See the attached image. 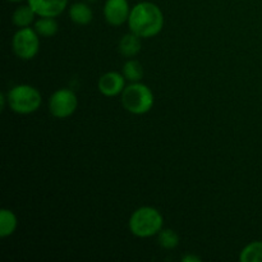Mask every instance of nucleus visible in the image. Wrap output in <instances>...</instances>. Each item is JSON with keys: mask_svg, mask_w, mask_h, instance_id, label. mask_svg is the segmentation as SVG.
Listing matches in <instances>:
<instances>
[{"mask_svg": "<svg viewBox=\"0 0 262 262\" xmlns=\"http://www.w3.org/2000/svg\"><path fill=\"white\" fill-rule=\"evenodd\" d=\"M128 26L130 32L141 38L159 35L164 27V14L160 8L151 2H141L130 9Z\"/></svg>", "mask_w": 262, "mask_h": 262, "instance_id": "1", "label": "nucleus"}, {"mask_svg": "<svg viewBox=\"0 0 262 262\" xmlns=\"http://www.w3.org/2000/svg\"><path fill=\"white\" fill-rule=\"evenodd\" d=\"M163 215L151 206H142L130 215L128 227L130 233L138 238H150L163 229Z\"/></svg>", "mask_w": 262, "mask_h": 262, "instance_id": "2", "label": "nucleus"}, {"mask_svg": "<svg viewBox=\"0 0 262 262\" xmlns=\"http://www.w3.org/2000/svg\"><path fill=\"white\" fill-rule=\"evenodd\" d=\"M7 101L10 109L17 114L27 115L37 112L42 102L40 91L30 84H18L7 94Z\"/></svg>", "mask_w": 262, "mask_h": 262, "instance_id": "3", "label": "nucleus"}, {"mask_svg": "<svg viewBox=\"0 0 262 262\" xmlns=\"http://www.w3.org/2000/svg\"><path fill=\"white\" fill-rule=\"evenodd\" d=\"M122 105L136 115L146 114L154 106V94L146 84L132 82L122 92Z\"/></svg>", "mask_w": 262, "mask_h": 262, "instance_id": "4", "label": "nucleus"}, {"mask_svg": "<svg viewBox=\"0 0 262 262\" xmlns=\"http://www.w3.org/2000/svg\"><path fill=\"white\" fill-rule=\"evenodd\" d=\"M13 51L22 60H31L40 50V38L35 28H19L13 36Z\"/></svg>", "mask_w": 262, "mask_h": 262, "instance_id": "5", "label": "nucleus"}, {"mask_svg": "<svg viewBox=\"0 0 262 262\" xmlns=\"http://www.w3.org/2000/svg\"><path fill=\"white\" fill-rule=\"evenodd\" d=\"M78 100L76 94L69 89H60L54 92L49 99V112L58 119H66L74 114Z\"/></svg>", "mask_w": 262, "mask_h": 262, "instance_id": "6", "label": "nucleus"}, {"mask_svg": "<svg viewBox=\"0 0 262 262\" xmlns=\"http://www.w3.org/2000/svg\"><path fill=\"white\" fill-rule=\"evenodd\" d=\"M130 9L128 0H106L104 5L105 19L114 27L124 25L128 22Z\"/></svg>", "mask_w": 262, "mask_h": 262, "instance_id": "7", "label": "nucleus"}, {"mask_svg": "<svg viewBox=\"0 0 262 262\" xmlns=\"http://www.w3.org/2000/svg\"><path fill=\"white\" fill-rule=\"evenodd\" d=\"M97 89H99L100 94L106 97L122 95L125 89V77L118 72H107L100 77Z\"/></svg>", "mask_w": 262, "mask_h": 262, "instance_id": "8", "label": "nucleus"}, {"mask_svg": "<svg viewBox=\"0 0 262 262\" xmlns=\"http://www.w3.org/2000/svg\"><path fill=\"white\" fill-rule=\"evenodd\" d=\"M38 17L55 18L66 10L68 0H27Z\"/></svg>", "mask_w": 262, "mask_h": 262, "instance_id": "9", "label": "nucleus"}, {"mask_svg": "<svg viewBox=\"0 0 262 262\" xmlns=\"http://www.w3.org/2000/svg\"><path fill=\"white\" fill-rule=\"evenodd\" d=\"M69 18L72 22L79 26H87L92 22L94 18V13L92 9L89 7L86 3H74L71 8H69Z\"/></svg>", "mask_w": 262, "mask_h": 262, "instance_id": "10", "label": "nucleus"}, {"mask_svg": "<svg viewBox=\"0 0 262 262\" xmlns=\"http://www.w3.org/2000/svg\"><path fill=\"white\" fill-rule=\"evenodd\" d=\"M118 50H119L120 55L125 56V58H133L141 51V37L133 32L127 33L120 38Z\"/></svg>", "mask_w": 262, "mask_h": 262, "instance_id": "11", "label": "nucleus"}, {"mask_svg": "<svg viewBox=\"0 0 262 262\" xmlns=\"http://www.w3.org/2000/svg\"><path fill=\"white\" fill-rule=\"evenodd\" d=\"M17 229V216L8 209L0 210V237H10Z\"/></svg>", "mask_w": 262, "mask_h": 262, "instance_id": "12", "label": "nucleus"}, {"mask_svg": "<svg viewBox=\"0 0 262 262\" xmlns=\"http://www.w3.org/2000/svg\"><path fill=\"white\" fill-rule=\"evenodd\" d=\"M36 17V13L33 12L32 8L30 5H20L18 7L17 9L14 10L13 13L12 20L17 27L19 28H25V27H30L31 25L33 23Z\"/></svg>", "mask_w": 262, "mask_h": 262, "instance_id": "13", "label": "nucleus"}, {"mask_svg": "<svg viewBox=\"0 0 262 262\" xmlns=\"http://www.w3.org/2000/svg\"><path fill=\"white\" fill-rule=\"evenodd\" d=\"M58 30L59 26L55 18L40 17V19L35 22V31L38 33V36H42V37H53L56 35Z\"/></svg>", "mask_w": 262, "mask_h": 262, "instance_id": "14", "label": "nucleus"}, {"mask_svg": "<svg viewBox=\"0 0 262 262\" xmlns=\"http://www.w3.org/2000/svg\"><path fill=\"white\" fill-rule=\"evenodd\" d=\"M123 76L125 77L127 81L132 82H140L143 77V67L142 64L135 59H129L123 66Z\"/></svg>", "mask_w": 262, "mask_h": 262, "instance_id": "15", "label": "nucleus"}, {"mask_svg": "<svg viewBox=\"0 0 262 262\" xmlns=\"http://www.w3.org/2000/svg\"><path fill=\"white\" fill-rule=\"evenodd\" d=\"M241 262H262V242L256 241L246 246L239 255Z\"/></svg>", "mask_w": 262, "mask_h": 262, "instance_id": "16", "label": "nucleus"}, {"mask_svg": "<svg viewBox=\"0 0 262 262\" xmlns=\"http://www.w3.org/2000/svg\"><path fill=\"white\" fill-rule=\"evenodd\" d=\"M158 243L164 250H174L179 245V237L174 230L161 229L158 233Z\"/></svg>", "mask_w": 262, "mask_h": 262, "instance_id": "17", "label": "nucleus"}, {"mask_svg": "<svg viewBox=\"0 0 262 262\" xmlns=\"http://www.w3.org/2000/svg\"><path fill=\"white\" fill-rule=\"evenodd\" d=\"M182 261L183 262H200L201 261V258L197 257V256H194V255H188V256H184V257L182 258Z\"/></svg>", "mask_w": 262, "mask_h": 262, "instance_id": "18", "label": "nucleus"}, {"mask_svg": "<svg viewBox=\"0 0 262 262\" xmlns=\"http://www.w3.org/2000/svg\"><path fill=\"white\" fill-rule=\"evenodd\" d=\"M7 2H10V3H19V2H23V0H7Z\"/></svg>", "mask_w": 262, "mask_h": 262, "instance_id": "19", "label": "nucleus"}, {"mask_svg": "<svg viewBox=\"0 0 262 262\" xmlns=\"http://www.w3.org/2000/svg\"><path fill=\"white\" fill-rule=\"evenodd\" d=\"M86 2H89V3H95V2H97V0H86Z\"/></svg>", "mask_w": 262, "mask_h": 262, "instance_id": "20", "label": "nucleus"}]
</instances>
